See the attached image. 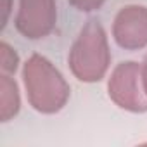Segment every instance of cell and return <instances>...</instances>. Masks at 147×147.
<instances>
[{
	"instance_id": "cell-10",
	"label": "cell",
	"mask_w": 147,
	"mask_h": 147,
	"mask_svg": "<svg viewBox=\"0 0 147 147\" xmlns=\"http://www.w3.org/2000/svg\"><path fill=\"white\" fill-rule=\"evenodd\" d=\"M140 66H142V83H144V90H145V95H147V52H145Z\"/></svg>"
},
{
	"instance_id": "cell-2",
	"label": "cell",
	"mask_w": 147,
	"mask_h": 147,
	"mask_svg": "<svg viewBox=\"0 0 147 147\" xmlns=\"http://www.w3.org/2000/svg\"><path fill=\"white\" fill-rule=\"evenodd\" d=\"M109 38L97 19H88L78 31L67 54V66L71 75L82 83L102 82L111 69Z\"/></svg>"
},
{
	"instance_id": "cell-5",
	"label": "cell",
	"mask_w": 147,
	"mask_h": 147,
	"mask_svg": "<svg viewBox=\"0 0 147 147\" xmlns=\"http://www.w3.org/2000/svg\"><path fill=\"white\" fill-rule=\"evenodd\" d=\"M111 35L123 50L135 52L147 49V7L140 4L123 5L113 19Z\"/></svg>"
},
{
	"instance_id": "cell-4",
	"label": "cell",
	"mask_w": 147,
	"mask_h": 147,
	"mask_svg": "<svg viewBox=\"0 0 147 147\" xmlns=\"http://www.w3.org/2000/svg\"><path fill=\"white\" fill-rule=\"evenodd\" d=\"M55 0H19L14 26L21 36L28 40H43L55 30Z\"/></svg>"
},
{
	"instance_id": "cell-3",
	"label": "cell",
	"mask_w": 147,
	"mask_h": 147,
	"mask_svg": "<svg viewBox=\"0 0 147 147\" xmlns=\"http://www.w3.org/2000/svg\"><path fill=\"white\" fill-rule=\"evenodd\" d=\"M107 95L123 111L147 113V95L142 83V66L137 61H121L107 76Z\"/></svg>"
},
{
	"instance_id": "cell-9",
	"label": "cell",
	"mask_w": 147,
	"mask_h": 147,
	"mask_svg": "<svg viewBox=\"0 0 147 147\" xmlns=\"http://www.w3.org/2000/svg\"><path fill=\"white\" fill-rule=\"evenodd\" d=\"M12 11H14V0H0V14H2V24H0V28L2 30L9 24Z\"/></svg>"
},
{
	"instance_id": "cell-6",
	"label": "cell",
	"mask_w": 147,
	"mask_h": 147,
	"mask_svg": "<svg viewBox=\"0 0 147 147\" xmlns=\"http://www.w3.org/2000/svg\"><path fill=\"white\" fill-rule=\"evenodd\" d=\"M21 111V90L12 75L0 73V121L9 123Z\"/></svg>"
},
{
	"instance_id": "cell-7",
	"label": "cell",
	"mask_w": 147,
	"mask_h": 147,
	"mask_svg": "<svg viewBox=\"0 0 147 147\" xmlns=\"http://www.w3.org/2000/svg\"><path fill=\"white\" fill-rule=\"evenodd\" d=\"M21 57L18 54V50L7 43L5 40L0 42V73L2 75H16L21 67Z\"/></svg>"
},
{
	"instance_id": "cell-8",
	"label": "cell",
	"mask_w": 147,
	"mask_h": 147,
	"mask_svg": "<svg viewBox=\"0 0 147 147\" xmlns=\"http://www.w3.org/2000/svg\"><path fill=\"white\" fill-rule=\"evenodd\" d=\"M67 2L80 12H95L106 4V0H67Z\"/></svg>"
},
{
	"instance_id": "cell-1",
	"label": "cell",
	"mask_w": 147,
	"mask_h": 147,
	"mask_svg": "<svg viewBox=\"0 0 147 147\" xmlns=\"http://www.w3.org/2000/svg\"><path fill=\"white\" fill-rule=\"evenodd\" d=\"M28 104L42 114H55L66 107L71 87L55 64L42 54H31L21 66Z\"/></svg>"
}]
</instances>
